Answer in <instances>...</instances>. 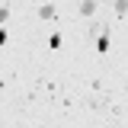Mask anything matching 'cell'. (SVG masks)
<instances>
[{
    "mask_svg": "<svg viewBox=\"0 0 128 128\" xmlns=\"http://www.w3.org/2000/svg\"><path fill=\"white\" fill-rule=\"evenodd\" d=\"M93 10H96V0H83L80 3V13L83 16H93Z\"/></svg>",
    "mask_w": 128,
    "mask_h": 128,
    "instance_id": "cell-1",
    "label": "cell"
},
{
    "mask_svg": "<svg viewBox=\"0 0 128 128\" xmlns=\"http://www.w3.org/2000/svg\"><path fill=\"white\" fill-rule=\"evenodd\" d=\"M125 6H128L125 0H115V13H118V16H125Z\"/></svg>",
    "mask_w": 128,
    "mask_h": 128,
    "instance_id": "cell-2",
    "label": "cell"
},
{
    "mask_svg": "<svg viewBox=\"0 0 128 128\" xmlns=\"http://www.w3.org/2000/svg\"><path fill=\"white\" fill-rule=\"evenodd\" d=\"M6 16H10V10H6V6H0V22H3Z\"/></svg>",
    "mask_w": 128,
    "mask_h": 128,
    "instance_id": "cell-3",
    "label": "cell"
}]
</instances>
